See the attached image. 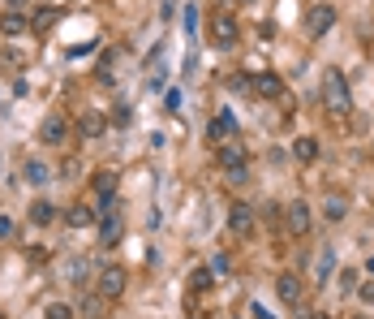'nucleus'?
I'll list each match as a JSON object with an SVG mask.
<instances>
[{
  "label": "nucleus",
  "instance_id": "f257e3e1",
  "mask_svg": "<svg viewBox=\"0 0 374 319\" xmlns=\"http://www.w3.org/2000/svg\"><path fill=\"white\" fill-rule=\"evenodd\" d=\"M323 104H327V113H336V117H344L349 108H353L349 82H344V74H340V69H327V74H323Z\"/></svg>",
  "mask_w": 374,
  "mask_h": 319
},
{
  "label": "nucleus",
  "instance_id": "f03ea898",
  "mask_svg": "<svg viewBox=\"0 0 374 319\" xmlns=\"http://www.w3.org/2000/svg\"><path fill=\"white\" fill-rule=\"evenodd\" d=\"M331 26H336V5L318 0V5H310V9H305V35H310V39H323Z\"/></svg>",
  "mask_w": 374,
  "mask_h": 319
},
{
  "label": "nucleus",
  "instance_id": "7ed1b4c3",
  "mask_svg": "<svg viewBox=\"0 0 374 319\" xmlns=\"http://www.w3.org/2000/svg\"><path fill=\"white\" fill-rule=\"evenodd\" d=\"M125 285H129V276H125V267H100V276H95V289H100L108 302H117L121 294H125Z\"/></svg>",
  "mask_w": 374,
  "mask_h": 319
},
{
  "label": "nucleus",
  "instance_id": "20e7f679",
  "mask_svg": "<svg viewBox=\"0 0 374 319\" xmlns=\"http://www.w3.org/2000/svg\"><path fill=\"white\" fill-rule=\"evenodd\" d=\"M284 220H288V233L305 237V233H310V225H314V212H310V203H305V199H292L284 207Z\"/></svg>",
  "mask_w": 374,
  "mask_h": 319
},
{
  "label": "nucleus",
  "instance_id": "39448f33",
  "mask_svg": "<svg viewBox=\"0 0 374 319\" xmlns=\"http://www.w3.org/2000/svg\"><path fill=\"white\" fill-rule=\"evenodd\" d=\"M100 246H121V237H125V220H121V207H112V212H104L100 220Z\"/></svg>",
  "mask_w": 374,
  "mask_h": 319
},
{
  "label": "nucleus",
  "instance_id": "423d86ee",
  "mask_svg": "<svg viewBox=\"0 0 374 319\" xmlns=\"http://www.w3.org/2000/svg\"><path fill=\"white\" fill-rule=\"evenodd\" d=\"M211 43H215V47H233V43H237V22H233V13H215V18H211Z\"/></svg>",
  "mask_w": 374,
  "mask_h": 319
},
{
  "label": "nucleus",
  "instance_id": "0eeeda50",
  "mask_svg": "<svg viewBox=\"0 0 374 319\" xmlns=\"http://www.w3.org/2000/svg\"><path fill=\"white\" fill-rule=\"evenodd\" d=\"M69 134H73V125L65 121L60 113H52V117L43 121V130H39V138L47 142V147H65V138H69Z\"/></svg>",
  "mask_w": 374,
  "mask_h": 319
},
{
  "label": "nucleus",
  "instance_id": "6e6552de",
  "mask_svg": "<svg viewBox=\"0 0 374 319\" xmlns=\"http://www.w3.org/2000/svg\"><path fill=\"white\" fill-rule=\"evenodd\" d=\"M275 294H280V302H288V307H297V302L305 298V285L297 272H280L275 276Z\"/></svg>",
  "mask_w": 374,
  "mask_h": 319
},
{
  "label": "nucleus",
  "instance_id": "1a4fd4ad",
  "mask_svg": "<svg viewBox=\"0 0 374 319\" xmlns=\"http://www.w3.org/2000/svg\"><path fill=\"white\" fill-rule=\"evenodd\" d=\"M229 229L246 242V237H254V207L250 203H237L233 212H229Z\"/></svg>",
  "mask_w": 374,
  "mask_h": 319
},
{
  "label": "nucleus",
  "instance_id": "9d476101",
  "mask_svg": "<svg viewBox=\"0 0 374 319\" xmlns=\"http://www.w3.org/2000/svg\"><path fill=\"white\" fill-rule=\"evenodd\" d=\"M254 91L263 95V100H280V104H292V100H288V91H284V82H280L275 74H258V78H254Z\"/></svg>",
  "mask_w": 374,
  "mask_h": 319
},
{
  "label": "nucleus",
  "instance_id": "9b49d317",
  "mask_svg": "<svg viewBox=\"0 0 374 319\" xmlns=\"http://www.w3.org/2000/svg\"><path fill=\"white\" fill-rule=\"evenodd\" d=\"M56 22H60V9H56V5H43V9L30 13V30H35V35H47Z\"/></svg>",
  "mask_w": 374,
  "mask_h": 319
},
{
  "label": "nucleus",
  "instance_id": "f8f14e48",
  "mask_svg": "<svg viewBox=\"0 0 374 319\" xmlns=\"http://www.w3.org/2000/svg\"><path fill=\"white\" fill-rule=\"evenodd\" d=\"M211 142H215V147H220V142H229V138H237V117L233 113H220V121H211Z\"/></svg>",
  "mask_w": 374,
  "mask_h": 319
},
{
  "label": "nucleus",
  "instance_id": "ddd939ff",
  "mask_svg": "<svg viewBox=\"0 0 374 319\" xmlns=\"http://www.w3.org/2000/svg\"><path fill=\"white\" fill-rule=\"evenodd\" d=\"M95 220H100V216H95L91 203H73L69 212H65V225H69V229H86V225H95Z\"/></svg>",
  "mask_w": 374,
  "mask_h": 319
},
{
  "label": "nucleus",
  "instance_id": "4468645a",
  "mask_svg": "<svg viewBox=\"0 0 374 319\" xmlns=\"http://www.w3.org/2000/svg\"><path fill=\"white\" fill-rule=\"evenodd\" d=\"M104 130H108L104 113H82V121H78V134L82 138H104Z\"/></svg>",
  "mask_w": 374,
  "mask_h": 319
},
{
  "label": "nucleus",
  "instance_id": "2eb2a0df",
  "mask_svg": "<svg viewBox=\"0 0 374 319\" xmlns=\"http://www.w3.org/2000/svg\"><path fill=\"white\" fill-rule=\"evenodd\" d=\"M237 164H246V147L241 142H220V168H237Z\"/></svg>",
  "mask_w": 374,
  "mask_h": 319
},
{
  "label": "nucleus",
  "instance_id": "dca6fc26",
  "mask_svg": "<svg viewBox=\"0 0 374 319\" xmlns=\"http://www.w3.org/2000/svg\"><path fill=\"white\" fill-rule=\"evenodd\" d=\"M22 177H26L30 186H47V182H52V168H47V164H43V160H26Z\"/></svg>",
  "mask_w": 374,
  "mask_h": 319
},
{
  "label": "nucleus",
  "instance_id": "f3484780",
  "mask_svg": "<svg viewBox=\"0 0 374 319\" xmlns=\"http://www.w3.org/2000/svg\"><path fill=\"white\" fill-rule=\"evenodd\" d=\"M78 315H86V319H104V315H108V298H104L100 289L86 294V298H82V311H78Z\"/></svg>",
  "mask_w": 374,
  "mask_h": 319
},
{
  "label": "nucleus",
  "instance_id": "a211bd4d",
  "mask_svg": "<svg viewBox=\"0 0 374 319\" xmlns=\"http://www.w3.org/2000/svg\"><path fill=\"white\" fill-rule=\"evenodd\" d=\"M0 30H5V35H26V30H30V18H26V13H18V9H9L5 18H0Z\"/></svg>",
  "mask_w": 374,
  "mask_h": 319
},
{
  "label": "nucleus",
  "instance_id": "6ab92c4d",
  "mask_svg": "<svg viewBox=\"0 0 374 319\" xmlns=\"http://www.w3.org/2000/svg\"><path fill=\"white\" fill-rule=\"evenodd\" d=\"M292 155H297L301 164H310V160H318V138H310V134H305V138H297V142H292Z\"/></svg>",
  "mask_w": 374,
  "mask_h": 319
},
{
  "label": "nucleus",
  "instance_id": "aec40b11",
  "mask_svg": "<svg viewBox=\"0 0 374 319\" xmlns=\"http://www.w3.org/2000/svg\"><path fill=\"white\" fill-rule=\"evenodd\" d=\"M52 220H56V207L47 203V199L30 203V225H52Z\"/></svg>",
  "mask_w": 374,
  "mask_h": 319
},
{
  "label": "nucleus",
  "instance_id": "412c9836",
  "mask_svg": "<svg viewBox=\"0 0 374 319\" xmlns=\"http://www.w3.org/2000/svg\"><path fill=\"white\" fill-rule=\"evenodd\" d=\"M86 272H91V263L82 259V254H73V259L65 263V280H73V285H82V280H86Z\"/></svg>",
  "mask_w": 374,
  "mask_h": 319
},
{
  "label": "nucleus",
  "instance_id": "4be33fe9",
  "mask_svg": "<svg viewBox=\"0 0 374 319\" xmlns=\"http://www.w3.org/2000/svg\"><path fill=\"white\" fill-rule=\"evenodd\" d=\"M0 65H5V69H22V65H30V56L22 52V47H0Z\"/></svg>",
  "mask_w": 374,
  "mask_h": 319
},
{
  "label": "nucleus",
  "instance_id": "5701e85b",
  "mask_svg": "<svg viewBox=\"0 0 374 319\" xmlns=\"http://www.w3.org/2000/svg\"><path fill=\"white\" fill-rule=\"evenodd\" d=\"M323 212H327V220H344V216H349V199H344V195H327Z\"/></svg>",
  "mask_w": 374,
  "mask_h": 319
},
{
  "label": "nucleus",
  "instance_id": "b1692460",
  "mask_svg": "<svg viewBox=\"0 0 374 319\" xmlns=\"http://www.w3.org/2000/svg\"><path fill=\"white\" fill-rule=\"evenodd\" d=\"M78 311L69 307V302H47V307H43V319H73Z\"/></svg>",
  "mask_w": 374,
  "mask_h": 319
},
{
  "label": "nucleus",
  "instance_id": "393cba45",
  "mask_svg": "<svg viewBox=\"0 0 374 319\" xmlns=\"http://www.w3.org/2000/svg\"><path fill=\"white\" fill-rule=\"evenodd\" d=\"M211 280H215V276H211V267H194V272H189V285H194V289H207Z\"/></svg>",
  "mask_w": 374,
  "mask_h": 319
},
{
  "label": "nucleus",
  "instance_id": "a878e982",
  "mask_svg": "<svg viewBox=\"0 0 374 319\" xmlns=\"http://www.w3.org/2000/svg\"><path fill=\"white\" fill-rule=\"evenodd\" d=\"M224 177H229L233 186H246V182H250V168H246V164H237V168H224Z\"/></svg>",
  "mask_w": 374,
  "mask_h": 319
},
{
  "label": "nucleus",
  "instance_id": "bb28decb",
  "mask_svg": "<svg viewBox=\"0 0 374 319\" xmlns=\"http://www.w3.org/2000/svg\"><path fill=\"white\" fill-rule=\"evenodd\" d=\"M357 285H362V280H357V272H353V267H344V272H340V294H353Z\"/></svg>",
  "mask_w": 374,
  "mask_h": 319
},
{
  "label": "nucleus",
  "instance_id": "cd10ccee",
  "mask_svg": "<svg viewBox=\"0 0 374 319\" xmlns=\"http://www.w3.org/2000/svg\"><path fill=\"white\" fill-rule=\"evenodd\" d=\"M164 108H168V113H176V108H181V91H176V87L164 91Z\"/></svg>",
  "mask_w": 374,
  "mask_h": 319
},
{
  "label": "nucleus",
  "instance_id": "c85d7f7f",
  "mask_svg": "<svg viewBox=\"0 0 374 319\" xmlns=\"http://www.w3.org/2000/svg\"><path fill=\"white\" fill-rule=\"evenodd\" d=\"M229 87H233V91H250L254 82H250V78H246V74H229Z\"/></svg>",
  "mask_w": 374,
  "mask_h": 319
},
{
  "label": "nucleus",
  "instance_id": "c756f323",
  "mask_svg": "<svg viewBox=\"0 0 374 319\" xmlns=\"http://www.w3.org/2000/svg\"><path fill=\"white\" fill-rule=\"evenodd\" d=\"M331 276V250H323V263H318V280Z\"/></svg>",
  "mask_w": 374,
  "mask_h": 319
},
{
  "label": "nucleus",
  "instance_id": "7c9ffc66",
  "mask_svg": "<svg viewBox=\"0 0 374 319\" xmlns=\"http://www.w3.org/2000/svg\"><path fill=\"white\" fill-rule=\"evenodd\" d=\"M357 294H362V302H370V307H374V280H366V285H357Z\"/></svg>",
  "mask_w": 374,
  "mask_h": 319
},
{
  "label": "nucleus",
  "instance_id": "2f4dec72",
  "mask_svg": "<svg viewBox=\"0 0 374 319\" xmlns=\"http://www.w3.org/2000/svg\"><path fill=\"white\" fill-rule=\"evenodd\" d=\"M0 237H13V220L9 216H0Z\"/></svg>",
  "mask_w": 374,
  "mask_h": 319
},
{
  "label": "nucleus",
  "instance_id": "473e14b6",
  "mask_svg": "<svg viewBox=\"0 0 374 319\" xmlns=\"http://www.w3.org/2000/svg\"><path fill=\"white\" fill-rule=\"evenodd\" d=\"M250 311H254V319H271V311H267V307H250Z\"/></svg>",
  "mask_w": 374,
  "mask_h": 319
},
{
  "label": "nucleus",
  "instance_id": "72a5a7b5",
  "mask_svg": "<svg viewBox=\"0 0 374 319\" xmlns=\"http://www.w3.org/2000/svg\"><path fill=\"white\" fill-rule=\"evenodd\" d=\"M9 9H18V13H22V9H26V0H9Z\"/></svg>",
  "mask_w": 374,
  "mask_h": 319
},
{
  "label": "nucleus",
  "instance_id": "f704fd0d",
  "mask_svg": "<svg viewBox=\"0 0 374 319\" xmlns=\"http://www.w3.org/2000/svg\"><path fill=\"white\" fill-rule=\"evenodd\" d=\"M310 319H327V315H323V311H314V315H310Z\"/></svg>",
  "mask_w": 374,
  "mask_h": 319
},
{
  "label": "nucleus",
  "instance_id": "c9c22d12",
  "mask_svg": "<svg viewBox=\"0 0 374 319\" xmlns=\"http://www.w3.org/2000/svg\"><path fill=\"white\" fill-rule=\"evenodd\" d=\"M241 5H254V0H241Z\"/></svg>",
  "mask_w": 374,
  "mask_h": 319
},
{
  "label": "nucleus",
  "instance_id": "e433bc0d",
  "mask_svg": "<svg viewBox=\"0 0 374 319\" xmlns=\"http://www.w3.org/2000/svg\"><path fill=\"white\" fill-rule=\"evenodd\" d=\"M0 319H5V315H0Z\"/></svg>",
  "mask_w": 374,
  "mask_h": 319
}]
</instances>
